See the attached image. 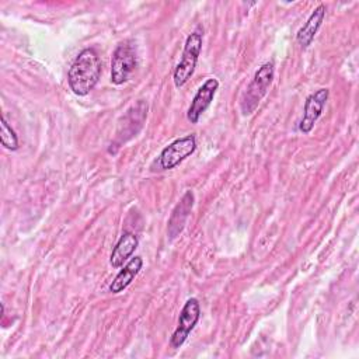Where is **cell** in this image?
Returning <instances> with one entry per match:
<instances>
[{
    "mask_svg": "<svg viewBox=\"0 0 359 359\" xmlns=\"http://www.w3.org/2000/svg\"><path fill=\"white\" fill-rule=\"evenodd\" d=\"M101 76V60L91 48L83 49L72 63L67 73L70 90L79 95H87L98 83Z\"/></svg>",
    "mask_w": 359,
    "mask_h": 359,
    "instance_id": "6da1fadb",
    "label": "cell"
},
{
    "mask_svg": "<svg viewBox=\"0 0 359 359\" xmlns=\"http://www.w3.org/2000/svg\"><path fill=\"white\" fill-rule=\"evenodd\" d=\"M273 74H275V69H273V63L271 62L261 65V67L255 72L250 86L247 87L245 93L240 100V109L244 116L251 115L257 109L261 100L268 93V88L272 84Z\"/></svg>",
    "mask_w": 359,
    "mask_h": 359,
    "instance_id": "7a4b0ae2",
    "label": "cell"
},
{
    "mask_svg": "<svg viewBox=\"0 0 359 359\" xmlns=\"http://www.w3.org/2000/svg\"><path fill=\"white\" fill-rule=\"evenodd\" d=\"M202 42H203V38L201 32H192L188 35L184 45L181 60L177 65L172 76L174 86L177 88L182 87L192 77L198 63V57L202 50Z\"/></svg>",
    "mask_w": 359,
    "mask_h": 359,
    "instance_id": "3957f363",
    "label": "cell"
},
{
    "mask_svg": "<svg viewBox=\"0 0 359 359\" xmlns=\"http://www.w3.org/2000/svg\"><path fill=\"white\" fill-rule=\"evenodd\" d=\"M136 67V53L128 42L119 43L111 59V81L116 86L126 83Z\"/></svg>",
    "mask_w": 359,
    "mask_h": 359,
    "instance_id": "277c9868",
    "label": "cell"
},
{
    "mask_svg": "<svg viewBox=\"0 0 359 359\" xmlns=\"http://www.w3.org/2000/svg\"><path fill=\"white\" fill-rule=\"evenodd\" d=\"M196 149V139L194 135H187L184 137L175 139L168 146H165L158 157L160 167L163 170H171L177 167L182 160L191 156Z\"/></svg>",
    "mask_w": 359,
    "mask_h": 359,
    "instance_id": "5b68a950",
    "label": "cell"
},
{
    "mask_svg": "<svg viewBox=\"0 0 359 359\" xmlns=\"http://www.w3.org/2000/svg\"><path fill=\"white\" fill-rule=\"evenodd\" d=\"M201 317V306L198 299L191 297L185 302L181 313H180V318H178V325L175 328V331L172 332L171 337V346L172 348H180L188 338V335L191 334V331L195 328L196 323L199 321Z\"/></svg>",
    "mask_w": 359,
    "mask_h": 359,
    "instance_id": "8992f818",
    "label": "cell"
},
{
    "mask_svg": "<svg viewBox=\"0 0 359 359\" xmlns=\"http://www.w3.org/2000/svg\"><path fill=\"white\" fill-rule=\"evenodd\" d=\"M328 88H318L316 93L310 94L304 102L303 118L299 122V130L302 133H310L314 128V123L320 118L324 105L328 100Z\"/></svg>",
    "mask_w": 359,
    "mask_h": 359,
    "instance_id": "52a82bcc",
    "label": "cell"
},
{
    "mask_svg": "<svg viewBox=\"0 0 359 359\" xmlns=\"http://www.w3.org/2000/svg\"><path fill=\"white\" fill-rule=\"evenodd\" d=\"M219 88L217 79H208L196 91L195 97L191 101V105L187 111V118L191 123H198L201 115L209 108L212 104L215 94Z\"/></svg>",
    "mask_w": 359,
    "mask_h": 359,
    "instance_id": "ba28073f",
    "label": "cell"
},
{
    "mask_svg": "<svg viewBox=\"0 0 359 359\" xmlns=\"http://www.w3.org/2000/svg\"><path fill=\"white\" fill-rule=\"evenodd\" d=\"M324 17H325V6L318 4L307 18L304 25L296 34V41L302 48H307L313 42L317 31L320 29L324 21Z\"/></svg>",
    "mask_w": 359,
    "mask_h": 359,
    "instance_id": "9c48e42d",
    "label": "cell"
},
{
    "mask_svg": "<svg viewBox=\"0 0 359 359\" xmlns=\"http://www.w3.org/2000/svg\"><path fill=\"white\" fill-rule=\"evenodd\" d=\"M139 240L136 237V234H133L132 231H125L118 243L115 244L111 257H109V264L114 268H119L123 265L125 261H128V258L135 252V250L137 248Z\"/></svg>",
    "mask_w": 359,
    "mask_h": 359,
    "instance_id": "30bf717a",
    "label": "cell"
},
{
    "mask_svg": "<svg viewBox=\"0 0 359 359\" xmlns=\"http://www.w3.org/2000/svg\"><path fill=\"white\" fill-rule=\"evenodd\" d=\"M143 266V259L142 257H133L125 266L123 269H121L116 276L114 278V280L109 285V292L112 293H119L123 289H126L132 280L135 279V276L139 273V271Z\"/></svg>",
    "mask_w": 359,
    "mask_h": 359,
    "instance_id": "8fae6325",
    "label": "cell"
},
{
    "mask_svg": "<svg viewBox=\"0 0 359 359\" xmlns=\"http://www.w3.org/2000/svg\"><path fill=\"white\" fill-rule=\"evenodd\" d=\"M192 205H194V194L191 191H187L181 202L175 206L174 209L175 212H172L171 219L168 222V234L171 238H174L182 230L181 227H184L185 219L188 217V213L192 209Z\"/></svg>",
    "mask_w": 359,
    "mask_h": 359,
    "instance_id": "7c38bea8",
    "label": "cell"
},
{
    "mask_svg": "<svg viewBox=\"0 0 359 359\" xmlns=\"http://www.w3.org/2000/svg\"><path fill=\"white\" fill-rule=\"evenodd\" d=\"M0 139L1 144L8 150H17L18 149V137L14 132V129L7 122L6 116H1V128H0Z\"/></svg>",
    "mask_w": 359,
    "mask_h": 359,
    "instance_id": "4fadbf2b",
    "label": "cell"
}]
</instances>
